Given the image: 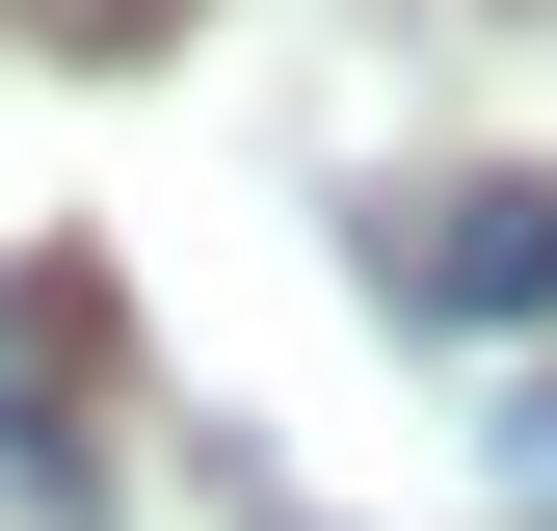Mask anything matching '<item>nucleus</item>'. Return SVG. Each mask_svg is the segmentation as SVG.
<instances>
[{
    "instance_id": "nucleus-1",
    "label": "nucleus",
    "mask_w": 557,
    "mask_h": 531,
    "mask_svg": "<svg viewBox=\"0 0 557 531\" xmlns=\"http://www.w3.org/2000/svg\"><path fill=\"white\" fill-rule=\"evenodd\" d=\"M372 293L398 319H557V186H398V213H372Z\"/></svg>"
},
{
    "instance_id": "nucleus-2",
    "label": "nucleus",
    "mask_w": 557,
    "mask_h": 531,
    "mask_svg": "<svg viewBox=\"0 0 557 531\" xmlns=\"http://www.w3.org/2000/svg\"><path fill=\"white\" fill-rule=\"evenodd\" d=\"M81 372H107V293H81V266H0V479H27V505L107 479V452H81Z\"/></svg>"
},
{
    "instance_id": "nucleus-3",
    "label": "nucleus",
    "mask_w": 557,
    "mask_h": 531,
    "mask_svg": "<svg viewBox=\"0 0 557 531\" xmlns=\"http://www.w3.org/2000/svg\"><path fill=\"white\" fill-rule=\"evenodd\" d=\"M505 479H531V505H557V372H531V398H505Z\"/></svg>"
}]
</instances>
